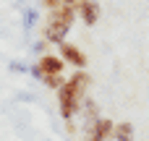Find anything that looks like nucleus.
Masks as SVG:
<instances>
[{
  "label": "nucleus",
  "mask_w": 149,
  "mask_h": 141,
  "mask_svg": "<svg viewBox=\"0 0 149 141\" xmlns=\"http://www.w3.org/2000/svg\"><path fill=\"white\" fill-rule=\"evenodd\" d=\"M58 50H60L58 55L65 60V65L76 68V71H81V68H86V65H89V60H86V52H84L79 44L68 42V39H65V42H60V44H58Z\"/></svg>",
  "instance_id": "39448f33"
},
{
  "label": "nucleus",
  "mask_w": 149,
  "mask_h": 141,
  "mask_svg": "<svg viewBox=\"0 0 149 141\" xmlns=\"http://www.w3.org/2000/svg\"><path fill=\"white\" fill-rule=\"evenodd\" d=\"M79 115H81V120H84V126H81V131H84V128H89V126H92V123L102 115V110H100V105H97V102L86 94V97H84V102H81Z\"/></svg>",
  "instance_id": "0eeeda50"
},
{
  "label": "nucleus",
  "mask_w": 149,
  "mask_h": 141,
  "mask_svg": "<svg viewBox=\"0 0 149 141\" xmlns=\"http://www.w3.org/2000/svg\"><path fill=\"white\" fill-rule=\"evenodd\" d=\"M113 128H115V120H110L107 115H100L81 133H84V141H110L113 139Z\"/></svg>",
  "instance_id": "20e7f679"
},
{
  "label": "nucleus",
  "mask_w": 149,
  "mask_h": 141,
  "mask_svg": "<svg viewBox=\"0 0 149 141\" xmlns=\"http://www.w3.org/2000/svg\"><path fill=\"white\" fill-rule=\"evenodd\" d=\"M65 60L60 58V55H52V52H45V55H39V60L29 68L31 71V76L39 81L42 76H52V73H65Z\"/></svg>",
  "instance_id": "f03ea898"
},
{
  "label": "nucleus",
  "mask_w": 149,
  "mask_h": 141,
  "mask_svg": "<svg viewBox=\"0 0 149 141\" xmlns=\"http://www.w3.org/2000/svg\"><path fill=\"white\" fill-rule=\"evenodd\" d=\"M76 18H79L76 16V8L73 5H65V3H60L58 8L47 10V26H55V29H63V31H71V26H73Z\"/></svg>",
  "instance_id": "7ed1b4c3"
},
{
  "label": "nucleus",
  "mask_w": 149,
  "mask_h": 141,
  "mask_svg": "<svg viewBox=\"0 0 149 141\" xmlns=\"http://www.w3.org/2000/svg\"><path fill=\"white\" fill-rule=\"evenodd\" d=\"M113 139L115 141H134V123L131 120H120L113 128Z\"/></svg>",
  "instance_id": "1a4fd4ad"
},
{
  "label": "nucleus",
  "mask_w": 149,
  "mask_h": 141,
  "mask_svg": "<svg viewBox=\"0 0 149 141\" xmlns=\"http://www.w3.org/2000/svg\"><path fill=\"white\" fill-rule=\"evenodd\" d=\"M42 81V86L45 89H50V92H58L63 84H65V73H52V76H42L39 78Z\"/></svg>",
  "instance_id": "9d476101"
},
{
  "label": "nucleus",
  "mask_w": 149,
  "mask_h": 141,
  "mask_svg": "<svg viewBox=\"0 0 149 141\" xmlns=\"http://www.w3.org/2000/svg\"><path fill=\"white\" fill-rule=\"evenodd\" d=\"M34 21H37V10H29V13H26V26L31 29V26H34Z\"/></svg>",
  "instance_id": "f8f14e48"
},
{
  "label": "nucleus",
  "mask_w": 149,
  "mask_h": 141,
  "mask_svg": "<svg viewBox=\"0 0 149 141\" xmlns=\"http://www.w3.org/2000/svg\"><path fill=\"white\" fill-rule=\"evenodd\" d=\"M58 5H60V0H39V8H45V10H52Z\"/></svg>",
  "instance_id": "9b49d317"
},
{
  "label": "nucleus",
  "mask_w": 149,
  "mask_h": 141,
  "mask_svg": "<svg viewBox=\"0 0 149 141\" xmlns=\"http://www.w3.org/2000/svg\"><path fill=\"white\" fill-rule=\"evenodd\" d=\"M60 3H65V5H76L79 0H60Z\"/></svg>",
  "instance_id": "2eb2a0df"
},
{
  "label": "nucleus",
  "mask_w": 149,
  "mask_h": 141,
  "mask_svg": "<svg viewBox=\"0 0 149 141\" xmlns=\"http://www.w3.org/2000/svg\"><path fill=\"white\" fill-rule=\"evenodd\" d=\"M10 68H13L16 73H21V71H26V68H24V65H18V63H10Z\"/></svg>",
  "instance_id": "4468645a"
},
{
  "label": "nucleus",
  "mask_w": 149,
  "mask_h": 141,
  "mask_svg": "<svg viewBox=\"0 0 149 141\" xmlns=\"http://www.w3.org/2000/svg\"><path fill=\"white\" fill-rule=\"evenodd\" d=\"M89 84H92V76L86 73V68H81V71H73L71 78H65V84L55 92L58 94V110H60V118L65 123L79 115L81 102L89 92Z\"/></svg>",
  "instance_id": "f257e3e1"
},
{
  "label": "nucleus",
  "mask_w": 149,
  "mask_h": 141,
  "mask_svg": "<svg viewBox=\"0 0 149 141\" xmlns=\"http://www.w3.org/2000/svg\"><path fill=\"white\" fill-rule=\"evenodd\" d=\"M110 141H115V139H110Z\"/></svg>",
  "instance_id": "dca6fc26"
},
{
  "label": "nucleus",
  "mask_w": 149,
  "mask_h": 141,
  "mask_svg": "<svg viewBox=\"0 0 149 141\" xmlns=\"http://www.w3.org/2000/svg\"><path fill=\"white\" fill-rule=\"evenodd\" d=\"M39 37L47 42V44H60V42H65V37H68V31H63V29H55V26H42L39 29Z\"/></svg>",
  "instance_id": "6e6552de"
},
{
  "label": "nucleus",
  "mask_w": 149,
  "mask_h": 141,
  "mask_svg": "<svg viewBox=\"0 0 149 141\" xmlns=\"http://www.w3.org/2000/svg\"><path fill=\"white\" fill-rule=\"evenodd\" d=\"M47 47H50V44H47V42H45V39H39V42H37V44H34V52H39V55H45V52H42V50H47Z\"/></svg>",
  "instance_id": "ddd939ff"
},
{
  "label": "nucleus",
  "mask_w": 149,
  "mask_h": 141,
  "mask_svg": "<svg viewBox=\"0 0 149 141\" xmlns=\"http://www.w3.org/2000/svg\"><path fill=\"white\" fill-rule=\"evenodd\" d=\"M73 8H76V16H79L86 26H94V24L100 21V16H102V5H100L97 0H79Z\"/></svg>",
  "instance_id": "423d86ee"
}]
</instances>
